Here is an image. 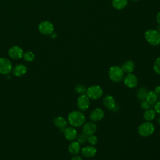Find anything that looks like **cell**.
Here are the masks:
<instances>
[{
	"instance_id": "obj_35",
	"label": "cell",
	"mask_w": 160,
	"mask_h": 160,
	"mask_svg": "<svg viewBox=\"0 0 160 160\" xmlns=\"http://www.w3.org/2000/svg\"><path fill=\"white\" fill-rule=\"evenodd\" d=\"M159 32V34H160V25L158 27V30H157Z\"/></svg>"
},
{
	"instance_id": "obj_33",
	"label": "cell",
	"mask_w": 160,
	"mask_h": 160,
	"mask_svg": "<svg viewBox=\"0 0 160 160\" xmlns=\"http://www.w3.org/2000/svg\"><path fill=\"white\" fill-rule=\"evenodd\" d=\"M156 92H157V93H159V92H160V87L159 86H158V87H156V90L154 91Z\"/></svg>"
},
{
	"instance_id": "obj_24",
	"label": "cell",
	"mask_w": 160,
	"mask_h": 160,
	"mask_svg": "<svg viewBox=\"0 0 160 160\" xmlns=\"http://www.w3.org/2000/svg\"><path fill=\"white\" fill-rule=\"evenodd\" d=\"M88 136H87L84 132H80L76 136V141H78L80 144H85L86 142H88Z\"/></svg>"
},
{
	"instance_id": "obj_2",
	"label": "cell",
	"mask_w": 160,
	"mask_h": 160,
	"mask_svg": "<svg viewBox=\"0 0 160 160\" xmlns=\"http://www.w3.org/2000/svg\"><path fill=\"white\" fill-rule=\"evenodd\" d=\"M108 76L112 81L114 82H120L124 79V72L121 67L112 66L108 70Z\"/></svg>"
},
{
	"instance_id": "obj_14",
	"label": "cell",
	"mask_w": 160,
	"mask_h": 160,
	"mask_svg": "<svg viewBox=\"0 0 160 160\" xmlns=\"http://www.w3.org/2000/svg\"><path fill=\"white\" fill-rule=\"evenodd\" d=\"M64 135L65 138L70 141H72L76 138L78 132L76 129L73 127H68L66 128L64 131Z\"/></svg>"
},
{
	"instance_id": "obj_5",
	"label": "cell",
	"mask_w": 160,
	"mask_h": 160,
	"mask_svg": "<svg viewBox=\"0 0 160 160\" xmlns=\"http://www.w3.org/2000/svg\"><path fill=\"white\" fill-rule=\"evenodd\" d=\"M86 94L89 99L98 100L102 96L103 90L102 88L98 85H92L87 89Z\"/></svg>"
},
{
	"instance_id": "obj_8",
	"label": "cell",
	"mask_w": 160,
	"mask_h": 160,
	"mask_svg": "<svg viewBox=\"0 0 160 160\" xmlns=\"http://www.w3.org/2000/svg\"><path fill=\"white\" fill-rule=\"evenodd\" d=\"M12 69V64L11 61L4 58H0V74H8Z\"/></svg>"
},
{
	"instance_id": "obj_6",
	"label": "cell",
	"mask_w": 160,
	"mask_h": 160,
	"mask_svg": "<svg viewBox=\"0 0 160 160\" xmlns=\"http://www.w3.org/2000/svg\"><path fill=\"white\" fill-rule=\"evenodd\" d=\"M90 105V99L86 95V94H83L80 95L77 99V106L81 111H86Z\"/></svg>"
},
{
	"instance_id": "obj_32",
	"label": "cell",
	"mask_w": 160,
	"mask_h": 160,
	"mask_svg": "<svg viewBox=\"0 0 160 160\" xmlns=\"http://www.w3.org/2000/svg\"><path fill=\"white\" fill-rule=\"evenodd\" d=\"M156 21L159 24V25H160V11L158 12L156 14Z\"/></svg>"
},
{
	"instance_id": "obj_34",
	"label": "cell",
	"mask_w": 160,
	"mask_h": 160,
	"mask_svg": "<svg viewBox=\"0 0 160 160\" xmlns=\"http://www.w3.org/2000/svg\"><path fill=\"white\" fill-rule=\"evenodd\" d=\"M157 121H158V122L160 124V116L158 117V119H157Z\"/></svg>"
},
{
	"instance_id": "obj_29",
	"label": "cell",
	"mask_w": 160,
	"mask_h": 160,
	"mask_svg": "<svg viewBox=\"0 0 160 160\" xmlns=\"http://www.w3.org/2000/svg\"><path fill=\"white\" fill-rule=\"evenodd\" d=\"M140 106L141 108L144 109V110H147L148 109H150V107H151V105L150 104L146 101V100H144V101H142L141 104H140Z\"/></svg>"
},
{
	"instance_id": "obj_15",
	"label": "cell",
	"mask_w": 160,
	"mask_h": 160,
	"mask_svg": "<svg viewBox=\"0 0 160 160\" xmlns=\"http://www.w3.org/2000/svg\"><path fill=\"white\" fill-rule=\"evenodd\" d=\"M104 106L108 110H112L116 106V101L111 95H106L102 99Z\"/></svg>"
},
{
	"instance_id": "obj_22",
	"label": "cell",
	"mask_w": 160,
	"mask_h": 160,
	"mask_svg": "<svg viewBox=\"0 0 160 160\" xmlns=\"http://www.w3.org/2000/svg\"><path fill=\"white\" fill-rule=\"evenodd\" d=\"M148 92V91L146 88L141 87L136 91V97L138 99V100L141 101L146 100Z\"/></svg>"
},
{
	"instance_id": "obj_23",
	"label": "cell",
	"mask_w": 160,
	"mask_h": 160,
	"mask_svg": "<svg viewBox=\"0 0 160 160\" xmlns=\"http://www.w3.org/2000/svg\"><path fill=\"white\" fill-rule=\"evenodd\" d=\"M128 4V0H112V6L118 9L121 10L124 8Z\"/></svg>"
},
{
	"instance_id": "obj_11",
	"label": "cell",
	"mask_w": 160,
	"mask_h": 160,
	"mask_svg": "<svg viewBox=\"0 0 160 160\" xmlns=\"http://www.w3.org/2000/svg\"><path fill=\"white\" fill-rule=\"evenodd\" d=\"M96 152H97L96 148L92 145L84 146L81 149V153L82 156L87 158L94 157L96 154Z\"/></svg>"
},
{
	"instance_id": "obj_25",
	"label": "cell",
	"mask_w": 160,
	"mask_h": 160,
	"mask_svg": "<svg viewBox=\"0 0 160 160\" xmlns=\"http://www.w3.org/2000/svg\"><path fill=\"white\" fill-rule=\"evenodd\" d=\"M74 91L75 92L79 94V95H81V94H85L86 92V91H87V88L86 87L82 84H77L75 88H74Z\"/></svg>"
},
{
	"instance_id": "obj_36",
	"label": "cell",
	"mask_w": 160,
	"mask_h": 160,
	"mask_svg": "<svg viewBox=\"0 0 160 160\" xmlns=\"http://www.w3.org/2000/svg\"><path fill=\"white\" fill-rule=\"evenodd\" d=\"M132 1H133V2H137V1H139V0H131Z\"/></svg>"
},
{
	"instance_id": "obj_10",
	"label": "cell",
	"mask_w": 160,
	"mask_h": 160,
	"mask_svg": "<svg viewBox=\"0 0 160 160\" xmlns=\"http://www.w3.org/2000/svg\"><path fill=\"white\" fill-rule=\"evenodd\" d=\"M54 30L53 24L49 21H43L39 25V31L43 34H51Z\"/></svg>"
},
{
	"instance_id": "obj_16",
	"label": "cell",
	"mask_w": 160,
	"mask_h": 160,
	"mask_svg": "<svg viewBox=\"0 0 160 160\" xmlns=\"http://www.w3.org/2000/svg\"><path fill=\"white\" fill-rule=\"evenodd\" d=\"M53 123L55 126L61 129H64L68 124V122L66 119L62 116L56 117L53 119Z\"/></svg>"
},
{
	"instance_id": "obj_19",
	"label": "cell",
	"mask_w": 160,
	"mask_h": 160,
	"mask_svg": "<svg viewBox=\"0 0 160 160\" xmlns=\"http://www.w3.org/2000/svg\"><path fill=\"white\" fill-rule=\"evenodd\" d=\"M134 68H135L134 63L131 60H128L125 61L121 66V68L123 70V71L124 72H126L127 74L132 73L134 70Z\"/></svg>"
},
{
	"instance_id": "obj_18",
	"label": "cell",
	"mask_w": 160,
	"mask_h": 160,
	"mask_svg": "<svg viewBox=\"0 0 160 160\" xmlns=\"http://www.w3.org/2000/svg\"><path fill=\"white\" fill-rule=\"evenodd\" d=\"M27 72V68L24 64H18L12 70L13 74L17 77H20L25 74Z\"/></svg>"
},
{
	"instance_id": "obj_20",
	"label": "cell",
	"mask_w": 160,
	"mask_h": 160,
	"mask_svg": "<svg viewBox=\"0 0 160 160\" xmlns=\"http://www.w3.org/2000/svg\"><path fill=\"white\" fill-rule=\"evenodd\" d=\"M68 151L72 154H78L81 151L80 144L78 141H72L68 146Z\"/></svg>"
},
{
	"instance_id": "obj_1",
	"label": "cell",
	"mask_w": 160,
	"mask_h": 160,
	"mask_svg": "<svg viewBox=\"0 0 160 160\" xmlns=\"http://www.w3.org/2000/svg\"><path fill=\"white\" fill-rule=\"evenodd\" d=\"M85 114L81 111H72L68 116V121L70 125L74 128L82 126L86 122Z\"/></svg>"
},
{
	"instance_id": "obj_27",
	"label": "cell",
	"mask_w": 160,
	"mask_h": 160,
	"mask_svg": "<svg viewBox=\"0 0 160 160\" xmlns=\"http://www.w3.org/2000/svg\"><path fill=\"white\" fill-rule=\"evenodd\" d=\"M23 57H24V59L28 61V62H31L34 60V54L31 51H28L26 52H25L24 54H23Z\"/></svg>"
},
{
	"instance_id": "obj_30",
	"label": "cell",
	"mask_w": 160,
	"mask_h": 160,
	"mask_svg": "<svg viewBox=\"0 0 160 160\" xmlns=\"http://www.w3.org/2000/svg\"><path fill=\"white\" fill-rule=\"evenodd\" d=\"M155 112L158 113V114L160 115V101H158L155 104H154V109Z\"/></svg>"
},
{
	"instance_id": "obj_4",
	"label": "cell",
	"mask_w": 160,
	"mask_h": 160,
	"mask_svg": "<svg viewBox=\"0 0 160 160\" xmlns=\"http://www.w3.org/2000/svg\"><path fill=\"white\" fill-rule=\"evenodd\" d=\"M146 41L151 46H157L160 44V34L156 29H148L145 32Z\"/></svg>"
},
{
	"instance_id": "obj_7",
	"label": "cell",
	"mask_w": 160,
	"mask_h": 160,
	"mask_svg": "<svg viewBox=\"0 0 160 160\" xmlns=\"http://www.w3.org/2000/svg\"><path fill=\"white\" fill-rule=\"evenodd\" d=\"M124 85L132 89L136 88L138 84V79L136 75L132 73L128 74L123 79Z\"/></svg>"
},
{
	"instance_id": "obj_21",
	"label": "cell",
	"mask_w": 160,
	"mask_h": 160,
	"mask_svg": "<svg viewBox=\"0 0 160 160\" xmlns=\"http://www.w3.org/2000/svg\"><path fill=\"white\" fill-rule=\"evenodd\" d=\"M156 114V112L154 109H148L147 110H145L143 114V118L146 121H151L155 118Z\"/></svg>"
},
{
	"instance_id": "obj_28",
	"label": "cell",
	"mask_w": 160,
	"mask_h": 160,
	"mask_svg": "<svg viewBox=\"0 0 160 160\" xmlns=\"http://www.w3.org/2000/svg\"><path fill=\"white\" fill-rule=\"evenodd\" d=\"M88 142L90 145L94 146L98 143V138L94 134L88 136Z\"/></svg>"
},
{
	"instance_id": "obj_13",
	"label": "cell",
	"mask_w": 160,
	"mask_h": 160,
	"mask_svg": "<svg viewBox=\"0 0 160 160\" xmlns=\"http://www.w3.org/2000/svg\"><path fill=\"white\" fill-rule=\"evenodd\" d=\"M8 54L11 58L18 59L22 58V56H23V51L20 47L15 46L11 47L9 49Z\"/></svg>"
},
{
	"instance_id": "obj_31",
	"label": "cell",
	"mask_w": 160,
	"mask_h": 160,
	"mask_svg": "<svg viewBox=\"0 0 160 160\" xmlns=\"http://www.w3.org/2000/svg\"><path fill=\"white\" fill-rule=\"evenodd\" d=\"M71 160H83V159L79 156H74L71 158Z\"/></svg>"
},
{
	"instance_id": "obj_3",
	"label": "cell",
	"mask_w": 160,
	"mask_h": 160,
	"mask_svg": "<svg viewBox=\"0 0 160 160\" xmlns=\"http://www.w3.org/2000/svg\"><path fill=\"white\" fill-rule=\"evenodd\" d=\"M155 130L154 125L151 121H146L141 123L138 128V134L144 138L152 135Z\"/></svg>"
},
{
	"instance_id": "obj_26",
	"label": "cell",
	"mask_w": 160,
	"mask_h": 160,
	"mask_svg": "<svg viewBox=\"0 0 160 160\" xmlns=\"http://www.w3.org/2000/svg\"><path fill=\"white\" fill-rule=\"evenodd\" d=\"M153 69L154 72L160 75V57H158L153 64Z\"/></svg>"
},
{
	"instance_id": "obj_17",
	"label": "cell",
	"mask_w": 160,
	"mask_h": 160,
	"mask_svg": "<svg viewBox=\"0 0 160 160\" xmlns=\"http://www.w3.org/2000/svg\"><path fill=\"white\" fill-rule=\"evenodd\" d=\"M158 93L154 91H148L146 101H148L151 106H154V104L158 102Z\"/></svg>"
},
{
	"instance_id": "obj_9",
	"label": "cell",
	"mask_w": 160,
	"mask_h": 160,
	"mask_svg": "<svg viewBox=\"0 0 160 160\" xmlns=\"http://www.w3.org/2000/svg\"><path fill=\"white\" fill-rule=\"evenodd\" d=\"M89 119L92 122H97L102 119L104 117V112L102 109L96 108L89 114Z\"/></svg>"
},
{
	"instance_id": "obj_12",
	"label": "cell",
	"mask_w": 160,
	"mask_h": 160,
	"mask_svg": "<svg viewBox=\"0 0 160 160\" xmlns=\"http://www.w3.org/2000/svg\"><path fill=\"white\" fill-rule=\"evenodd\" d=\"M82 132L86 134L87 136L94 134L97 131V126L93 122H84L82 128Z\"/></svg>"
}]
</instances>
